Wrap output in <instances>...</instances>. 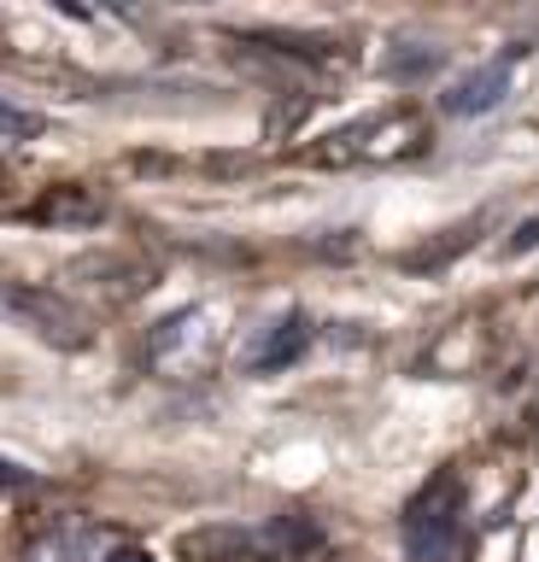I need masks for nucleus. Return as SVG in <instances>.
<instances>
[{"label": "nucleus", "instance_id": "1a4fd4ad", "mask_svg": "<svg viewBox=\"0 0 539 562\" xmlns=\"http://www.w3.org/2000/svg\"><path fill=\"white\" fill-rule=\"evenodd\" d=\"M446 65V47H428V42H398L381 53V77L388 82H423Z\"/></svg>", "mask_w": 539, "mask_h": 562}, {"label": "nucleus", "instance_id": "20e7f679", "mask_svg": "<svg viewBox=\"0 0 539 562\" xmlns=\"http://www.w3.org/2000/svg\"><path fill=\"white\" fill-rule=\"evenodd\" d=\"M521 53H528V42H510L493 65H481V70H469V77H458V82L440 94V112H446V117H481V112H493V105L510 94V65L521 59Z\"/></svg>", "mask_w": 539, "mask_h": 562}, {"label": "nucleus", "instance_id": "39448f33", "mask_svg": "<svg viewBox=\"0 0 539 562\" xmlns=\"http://www.w3.org/2000/svg\"><path fill=\"white\" fill-rule=\"evenodd\" d=\"M305 346H311V316H305V311H282V316H270V323L247 340L240 363H247L252 375H276V369L300 363Z\"/></svg>", "mask_w": 539, "mask_h": 562}, {"label": "nucleus", "instance_id": "9d476101", "mask_svg": "<svg viewBox=\"0 0 539 562\" xmlns=\"http://www.w3.org/2000/svg\"><path fill=\"white\" fill-rule=\"evenodd\" d=\"M481 223H486V217H469V223H458V228H446V240L423 246V252H405L398 263H405V270H416V276H423V270H446V263L458 258V252H469V246H475Z\"/></svg>", "mask_w": 539, "mask_h": 562}, {"label": "nucleus", "instance_id": "ddd939ff", "mask_svg": "<svg viewBox=\"0 0 539 562\" xmlns=\"http://www.w3.org/2000/svg\"><path fill=\"white\" fill-rule=\"evenodd\" d=\"M534 246H539V217H528L510 240H504V258H521V252H534Z\"/></svg>", "mask_w": 539, "mask_h": 562}, {"label": "nucleus", "instance_id": "0eeeda50", "mask_svg": "<svg viewBox=\"0 0 539 562\" xmlns=\"http://www.w3.org/2000/svg\"><path fill=\"white\" fill-rule=\"evenodd\" d=\"M188 562H265V539L258 527H200L182 539Z\"/></svg>", "mask_w": 539, "mask_h": 562}, {"label": "nucleus", "instance_id": "f03ea898", "mask_svg": "<svg viewBox=\"0 0 539 562\" xmlns=\"http://www.w3.org/2000/svg\"><path fill=\"white\" fill-rule=\"evenodd\" d=\"M423 117L405 112V105H393V112H370L358 123H346V130L323 135L317 147L305 158L311 165H375V158H405V153H423Z\"/></svg>", "mask_w": 539, "mask_h": 562}, {"label": "nucleus", "instance_id": "f257e3e1", "mask_svg": "<svg viewBox=\"0 0 539 562\" xmlns=\"http://www.w3.org/2000/svg\"><path fill=\"white\" fill-rule=\"evenodd\" d=\"M398 539H405L411 562H451L463 539V474L440 469L416 486V498L398 516Z\"/></svg>", "mask_w": 539, "mask_h": 562}, {"label": "nucleus", "instance_id": "423d86ee", "mask_svg": "<svg viewBox=\"0 0 539 562\" xmlns=\"http://www.w3.org/2000/svg\"><path fill=\"white\" fill-rule=\"evenodd\" d=\"M100 217H106V200L77 182L65 188H47L36 205H30V223H47V228H94Z\"/></svg>", "mask_w": 539, "mask_h": 562}, {"label": "nucleus", "instance_id": "7ed1b4c3", "mask_svg": "<svg viewBox=\"0 0 539 562\" xmlns=\"http://www.w3.org/2000/svg\"><path fill=\"white\" fill-rule=\"evenodd\" d=\"M0 311L19 316L36 340L59 346V351L89 346V311L71 305V299L54 293V288H36V281H0Z\"/></svg>", "mask_w": 539, "mask_h": 562}, {"label": "nucleus", "instance_id": "9b49d317", "mask_svg": "<svg viewBox=\"0 0 539 562\" xmlns=\"http://www.w3.org/2000/svg\"><path fill=\"white\" fill-rule=\"evenodd\" d=\"M0 130H12V135H42V117L36 112H24V105H12V100H0Z\"/></svg>", "mask_w": 539, "mask_h": 562}, {"label": "nucleus", "instance_id": "6e6552de", "mask_svg": "<svg viewBox=\"0 0 539 562\" xmlns=\"http://www.w3.org/2000/svg\"><path fill=\"white\" fill-rule=\"evenodd\" d=\"M89 544H94V533H89L77 516H54L36 539H30L24 562H82V551H89Z\"/></svg>", "mask_w": 539, "mask_h": 562}, {"label": "nucleus", "instance_id": "f8f14e48", "mask_svg": "<svg viewBox=\"0 0 539 562\" xmlns=\"http://www.w3.org/2000/svg\"><path fill=\"white\" fill-rule=\"evenodd\" d=\"M36 486H42L36 469H24V463H12V457H0V492H36Z\"/></svg>", "mask_w": 539, "mask_h": 562}, {"label": "nucleus", "instance_id": "4468645a", "mask_svg": "<svg viewBox=\"0 0 539 562\" xmlns=\"http://www.w3.org/2000/svg\"><path fill=\"white\" fill-rule=\"evenodd\" d=\"M100 562H153L147 551H112V557H100Z\"/></svg>", "mask_w": 539, "mask_h": 562}]
</instances>
